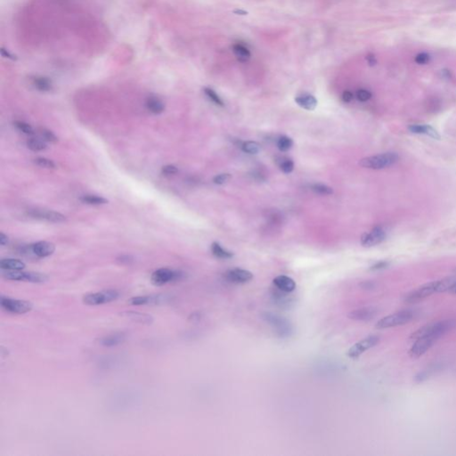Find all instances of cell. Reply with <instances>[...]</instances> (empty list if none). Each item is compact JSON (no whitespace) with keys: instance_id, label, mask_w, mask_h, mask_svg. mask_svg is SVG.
Segmentation results:
<instances>
[{"instance_id":"1","label":"cell","mask_w":456,"mask_h":456,"mask_svg":"<svg viewBox=\"0 0 456 456\" xmlns=\"http://www.w3.org/2000/svg\"><path fill=\"white\" fill-rule=\"evenodd\" d=\"M455 281L456 279L454 278H445L443 280L430 281L410 292L405 298V301L412 303L420 300H423L427 297L431 296L437 293L449 292L452 283Z\"/></svg>"},{"instance_id":"2","label":"cell","mask_w":456,"mask_h":456,"mask_svg":"<svg viewBox=\"0 0 456 456\" xmlns=\"http://www.w3.org/2000/svg\"><path fill=\"white\" fill-rule=\"evenodd\" d=\"M261 318L265 323L269 324L275 334L280 338H288L293 334V327L289 320L272 312H263Z\"/></svg>"},{"instance_id":"3","label":"cell","mask_w":456,"mask_h":456,"mask_svg":"<svg viewBox=\"0 0 456 456\" xmlns=\"http://www.w3.org/2000/svg\"><path fill=\"white\" fill-rule=\"evenodd\" d=\"M399 157L395 152H388L377 154V155L369 156L363 158L359 161V165L365 168L371 169H383L386 167L393 166L397 162Z\"/></svg>"},{"instance_id":"4","label":"cell","mask_w":456,"mask_h":456,"mask_svg":"<svg viewBox=\"0 0 456 456\" xmlns=\"http://www.w3.org/2000/svg\"><path fill=\"white\" fill-rule=\"evenodd\" d=\"M455 325V321H453V320L438 321L436 323H430V324H427L425 326L420 328L419 330L412 334L411 338L416 339L419 337H422L423 335L426 334L431 335V336L437 337V338H440L445 333H447L448 331L452 330Z\"/></svg>"},{"instance_id":"5","label":"cell","mask_w":456,"mask_h":456,"mask_svg":"<svg viewBox=\"0 0 456 456\" xmlns=\"http://www.w3.org/2000/svg\"><path fill=\"white\" fill-rule=\"evenodd\" d=\"M416 316V312L412 309H405L401 311L396 312L391 315L385 316L383 318L379 320L375 324L377 329L383 330L393 327L400 326L407 323H410L411 321L415 319Z\"/></svg>"},{"instance_id":"6","label":"cell","mask_w":456,"mask_h":456,"mask_svg":"<svg viewBox=\"0 0 456 456\" xmlns=\"http://www.w3.org/2000/svg\"><path fill=\"white\" fill-rule=\"evenodd\" d=\"M1 276L8 281H29L33 283H44L48 280V277L45 274L38 272H24L23 270H1Z\"/></svg>"},{"instance_id":"7","label":"cell","mask_w":456,"mask_h":456,"mask_svg":"<svg viewBox=\"0 0 456 456\" xmlns=\"http://www.w3.org/2000/svg\"><path fill=\"white\" fill-rule=\"evenodd\" d=\"M185 277V274L180 270L171 269V268H160L152 273L151 275V281L155 286H163V285L181 281Z\"/></svg>"},{"instance_id":"8","label":"cell","mask_w":456,"mask_h":456,"mask_svg":"<svg viewBox=\"0 0 456 456\" xmlns=\"http://www.w3.org/2000/svg\"><path fill=\"white\" fill-rule=\"evenodd\" d=\"M0 306L5 311L16 315H23L28 313L31 311L33 308V305L30 301L14 299L5 295H1L0 297Z\"/></svg>"},{"instance_id":"9","label":"cell","mask_w":456,"mask_h":456,"mask_svg":"<svg viewBox=\"0 0 456 456\" xmlns=\"http://www.w3.org/2000/svg\"><path fill=\"white\" fill-rule=\"evenodd\" d=\"M120 292L117 290H104L95 293H89L83 297V303L88 306H100L108 304L118 300Z\"/></svg>"},{"instance_id":"10","label":"cell","mask_w":456,"mask_h":456,"mask_svg":"<svg viewBox=\"0 0 456 456\" xmlns=\"http://www.w3.org/2000/svg\"><path fill=\"white\" fill-rule=\"evenodd\" d=\"M380 337L377 335H370L366 338H363L360 341L357 342L355 345L351 347L348 351V357L352 359L358 358L361 355L366 352L367 350L376 346L380 342Z\"/></svg>"},{"instance_id":"11","label":"cell","mask_w":456,"mask_h":456,"mask_svg":"<svg viewBox=\"0 0 456 456\" xmlns=\"http://www.w3.org/2000/svg\"><path fill=\"white\" fill-rule=\"evenodd\" d=\"M438 339L439 338L431 335H423L422 337H419L415 339L413 346L411 347L409 355L412 358H415L422 357V355H424L428 350H430L433 347L434 344Z\"/></svg>"},{"instance_id":"12","label":"cell","mask_w":456,"mask_h":456,"mask_svg":"<svg viewBox=\"0 0 456 456\" xmlns=\"http://www.w3.org/2000/svg\"><path fill=\"white\" fill-rule=\"evenodd\" d=\"M171 296L168 294L158 295H145V296L133 297L129 300V304L132 306H146V305L166 304L170 301Z\"/></svg>"},{"instance_id":"13","label":"cell","mask_w":456,"mask_h":456,"mask_svg":"<svg viewBox=\"0 0 456 456\" xmlns=\"http://www.w3.org/2000/svg\"><path fill=\"white\" fill-rule=\"evenodd\" d=\"M28 215L36 219L49 221L53 223H63L66 221V217L61 213L44 209H31L28 210Z\"/></svg>"},{"instance_id":"14","label":"cell","mask_w":456,"mask_h":456,"mask_svg":"<svg viewBox=\"0 0 456 456\" xmlns=\"http://www.w3.org/2000/svg\"><path fill=\"white\" fill-rule=\"evenodd\" d=\"M386 231L380 226L373 228L372 231L365 233L361 237V244L364 247H373L381 244L386 239Z\"/></svg>"},{"instance_id":"15","label":"cell","mask_w":456,"mask_h":456,"mask_svg":"<svg viewBox=\"0 0 456 456\" xmlns=\"http://www.w3.org/2000/svg\"><path fill=\"white\" fill-rule=\"evenodd\" d=\"M224 279L232 283H246L253 279V274L250 271L243 268H233L227 270L224 274Z\"/></svg>"},{"instance_id":"16","label":"cell","mask_w":456,"mask_h":456,"mask_svg":"<svg viewBox=\"0 0 456 456\" xmlns=\"http://www.w3.org/2000/svg\"><path fill=\"white\" fill-rule=\"evenodd\" d=\"M377 309L373 307H365V308L355 309L348 314V317L354 321L366 322L374 318L377 315Z\"/></svg>"},{"instance_id":"17","label":"cell","mask_w":456,"mask_h":456,"mask_svg":"<svg viewBox=\"0 0 456 456\" xmlns=\"http://www.w3.org/2000/svg\"><path fill=\"white\" fill-rule=\"evenodd\" d=\"M31 252L38 258H46L53 254L55 251L54 244L49 242H38L36 244H31Z\"/></svg>"},{"instance_id":"18","label":"cell","mask_w":456,"mask_h":456,"mask_svg":"<svg viewBox=\"0 0 456 456\" xmlns=\"http://www.w3.org/2000/svg\"><path fill=\"white\" fill-rule=\"evenodd\" d=\"M127 339L125 332H115L112 334L105 335L98 339L99 345L104 348H113L124 343Z\"/></svg>"},{"instance_id":"19","label":"cell","mask_w":456,"mask_h":456,"mask_svg":"<svg viewBox=\"0 0 456 456\" xmlns=\"http://www.w3.org/2000/svg\"><path fill=\"white\" fill-rule=\"evenodd\" d=\"M120 314H121V316L125 317L127 319L131 320L135 323L145 324V325H151L153 323V321H154L153 317L151 315L142 313V312L128 310V311L122 312Z\"/></svg>"},{"instance_id":"20","label":"cell","mask_w":456,"mask_h":456,"mask_svg":"<svg viewBox=\"0 0 456 456\" xmlns=\"http://www.w3.org/2000/svg\"><path fill=\"white\" fill-rule=\"evenodd\" d=\"M273 283L276 289L283 293H293L296 289V282L287 275H278L273 280Z\"/></svg>"},{"instance_id":"21","label":"cell","mask_w":456,"mask_h":456,"mask_svg":"<svg viewBox=\"0 0 456 456\" xmlns=\"http://www.w3.org/2000/svg\"><path fill=\"white\" fill-rule=\"evenodd\" d=\"M295 102L299 106L303 108L305 110H313L317 106V100L314 95L304 94L299 95L295 98Z\"/></svg>"},{"instance_id":"22","label":"cell","mask_w":456,"mask_h":456,"mask_svg":"<svg viewBox=\"0 0 456 456\" xmlns=\"http://www.w3.org/2000/svg\"><path fill=\"white\" fill-rule=\"evenodd\" d=\"M408 130H410L412 133L424 134V135H428V136H430V137L435 138V139H437V140L440 139V135L438 134L437 130L430 125H418V124H415V125L409 126Z\"/></svg>"},{"instance_id":"23","label":"cell","mask_w":456,"mask_h":456,"mask_svg":"<svg viewBox=\"0 0 456 456\" xmlns=\"http://www.w3.org/2000/svg\"><path fill=\"white\" fill-rule=\"evenodd\" d=\"M25 264L19 259H2L0 260V269L19 271L25 268Z\"/></svg>"},{"instance_id":"24","label":"cell","mask_w":456,"mask_h":456,"mask_svg":"<svg viewBox=\"0 0 456 456\" xmlns=\"http://www.w3.org/2000/svg\"><path fill=\"white\" fill-rule=\"evenodd\" d=\"M145 104H146L147 109L152 113L160 114L163 112L164 104L159 98L148 97Z\"/></svg>"},{"instance_id":"25","label":"cell","mask_w":456,"mask_h":456,"mask_svg":"<svg viewBox=\"0 0 456 456\" xmlns=\"http://www.w3.org/2000/svg\"><path fill=\"white\" fill-rule=\"evenodd\" d=\"M233 52L236 54L240 62H246L251 58V52L246 46L241 44H236L233 46Z\"/></svg>"},{"instance_id":"26","label":"cell","mask_w":456,"mask_h":456,"mask_svg":"<svg viewBox=\"0 0 456 456\" xmlns=\"http://www.w3.org/2000/svg\"><path fill=\"white\" fill-rule=\"evenodd\" d=\"M211 252L216 258H218V259H228L234 257L233 252L224 250V248L217 243H213L211 245Z\"/></svg>"},{"instance_id":"27","label":"cell","mask_w":456,"mask_h":456,"mask_svg":"<svg viewBox=\"0 0 456 456\" xmlns=\"http://www.w3.org/2000/svg\"><path fill=\"white\" fill-rule=\"evenodd\" d=\"M80 200L84 203H87V204H89V205H102V204L108 203V200H106V199L100 197V196H97V195H90V194L84 195V196L80 198Z\"/></svg>"},{"instance_id":"28","label":"cell","mask_w":456,"mask_h":456,"mask_svg":"<svg viewBox=\"0 0 456 456\" xmlns=\"http://www.w3.org/2000/svg\"><path fill=\"white\" fill-rule=\"evenodd\" d=\"M27 146L31 151L40 152L46 149V141L38 138H31L27 141Z\"/></svg>"},{"instance_id":"29","label":"cell","mask_w":456,"mask_h":456,"mask_svg":"<svg viewBox=\"0 0 456 456\" xmlns=\"http://www.w3.org/2000/svg\"><path fill=\"white\" fill-rule=\"evenodd\" d=\"M242 149L249 154H257L260 151V145L254 141H247L242 145Z\"/></svg>"},{"instance_id":"30","label":"cell","mask_w":456,"mask_h":456,"mask_svg":"<svg viewBox=\"0 0 456 456\" xmlns=\"http://www.w3.org/2000/svg\"><path fill=\"white\" fill-rule=\"evenodd\" d=\"M293 141L291 137L282 136L277 141V147L281 152H287L292 149Z\"/></svg>"},{"instance_id":"31","label":"cell","mask_w":456,"mask_h":456,"mask_svg":"<svg viewBox=\"0 0 456 456\" xmlns=\"http://www.w3.org/2000/svg\"><path fill=\"white\" fill-rule=\"evenodd\" d=\"M311 190L316 194H322V195H330L333 194V190L328 186L322 185V184H315L312 185Z\"/></svg>"},{"instance_id":"32","label":"cell","mask_w":456,"mask_h":456,"mask_svg":"<svg viewBox=\"0 0 456 456\" xmlns=\"http://www.w3.org/2000/svg\"><path fill=\"white\" fill-rule=\"evenodd\" d=\"M15 126L20 131H22L23 133L27 134V135H32V134L34 133V130L32 129V127L31 125H29L26 122L16 121V122H15Z\"/></svg>"},{"instance_id":"33","label":"cell","mask_w":456,"mask_h":456,"mask_svg":"<svg viewBox=\"0 0 456 456\" xmlns=\"http://www.w3.org/2000/svg\"><path fill=\"white\" fill-rule=\"evenodd\" d=\"M204 92H205L207 96L212 101L213 103H216L217 105H220V106H223V105H224V103H223V101L221 100L220 97H219L217 93L214 91V90H212L211 88H205V89H204Z\"/></svg>"},{"instance_id":"34","label":"cell","mask_w":456,"mask_h":456,"mask_svg":"<svg viewBox=\"0 0 456 456\" xmlns=\"http://www.w3.org/2000/svg\"><path fill=\"white\" fill-rule=\"evenodd\" d=\"M39 134H40V136H41L42 139L44 141L51 142V143H55V142H57L56 136H55L52 131H50V130H46V129H40V130H39Z\"/></svg>"},{"instance_id":"35","label":"cell","mask_w":456,"mask_h":456,"mask_svg":"<svg viewBox=\"0 0 456 456\" xmlns=\"http://www.w3.org/2000/svg\"><path fill=\"white\" fill-rule=\"evenodd\" d=\"M34 162L36 165H38V167H45V168H54L55 164L53 163V160L46 159V158H37L35 159Z\"/></svg>"},{"instance_id":"36","label":"cell","mask_w":456,"mask_h":456,"mask_svg":"<svg viewBox=\"0 0 456 456\" xmlns=\"http://www.w3.org/2000/svg\"><path fill=\"white\" fill-rule=\"evenodd\" d=\"M279 166H280L281 170L286 174H289L294 169V163H293V160H290V159H284V160H281Z\"/></svg>"},{"instance_id":"37","label":"cell","mask_w":456,"mask_h":456,"mask_svg":"<svg viewBox=\"0 0 456 456\" xmlns=\"http://www.w3.org/2000/svg\"><path fill=\"white\" fill-rule=\"evenodd\" d=\"M231 178H232V176L230 175V174L224 173V174L216 176L213 179V182L215 183L216 185H224L225 183H227L231 179Z\"/></svg>"},{"instance_id":"38","label":"cell","mask_w":456,"mask_h":456,"mask_svg":"<svg viewBox=\"0 0 456 456\" xmlns=\"http://www.w3.org/2000/svg\"><path fill=\"white\" fill-rule=\"evenodd\" d=\"M372 97V93L366 89H359L357 92V98L360 102H366Z\"/></svg>"},{"instance_id":"39","label":"cell","mask_w":456,"mask_h":456,"mask_svg":"<svg viewBox=\"0 0 456 456\" xmlns=\"http://www.w3.org/2000/svg\"><path fill=\"white\" fill-rule=\"evenodd\" d=\"M415 63L417 65H427L430 60V56L429 53H420L415 56Z\"/></svg>"},{"instance_id":"40","label":"cell","mask_w":456,"mask_h":456,"mask_svg":"<svg viewBox=\"0 0 456 456\" xmlns=\"http://www.w3.org/2000/svg\"><path fill=\"white\" fill-rule=\"evenodd\" d=\"M36 86H37V88L38 89L43 90V91H46V90H49L50 89L49 81L46 80V79H39V80H37L36 81Z\"/></svg>"},{"instance_id":"41","label":"cell","mask_w":456,"mask_h":456,"mask_svg":"<svg viewBox=\"0 0 456 456\" xmlns=\"http://www.w3.org/2000/svg\"><path fill=\"white\" fill-rule=\"evenodd\" d=\"M161 171L165 175H175L179 172V169L174 165H167L162 167Z\"/></svg>"},{"instance_id":"42","label":"cell","mask_w":456,"mask_h":456,"mask_svg":"<svg viewBox=\"0 0 456 456\" xmlns=\"http://www.w3.org/2000/svg\"><path fill=\"white\" fill-rule=\"evenodd\" d=\"M118 261L122 264H130L133 261V258L129 255H122L119 257Z\"/></svg>"},{"instance_id":"43","label":"cell","mask_w":456,"mask_h":456,"mask_svg":"<svg viewBox=\"0 0 456 456\" xmlns=\"http://www.w3.org/2000/svg\"><path fill=\"white\" fill-rule=\"evenodd\" d=\"M353 94L350 91H345L343 93V95H342V100H343L345 103H350V102H351V101L353 100Z\"/></svg>"},{"instance_id":"44","label":"cell","mask_w":456,"mask_h":456,"mask_svg":"<svg viewBox=\"0 0 456 456\" xmlns=\"http://www.w3.org/2000/svg\"><path fill=\"white\" fill-rule=\"evenodd\" d=\"M388 263L384 262V261H382V262L376 263V264H375V265H373V266H372V267H371V269H372V270L383 269V268H385V267H386V266H388Z\"/></svg>"},{"instance_id":"45","label":"cell","mask_w":456,"mask_h":456,"mask_svg":"<svg viewBox=\"0 0 456 456\" xmlns=\"http://www.w3.org/2000/svg\"><path fill=\"white\" fill-rule=\"evenodd\" d=\"M8 244V236H6L4 233H1L0 234V244L2 245V246H5L6 244Z\"/></svg>"},{"instance_id":"46","label":"cell","mask_w":456,"mask_h":456,"mask_svg":"<svg viewBox=\"0 0 456 456\" xmlns=\"http://www.w3.org/2000/svg\"><path fill=\"white\" fill-rule=\"evenodd\" d=\"M366 59H367V61H368L369 65H371V66H373V65H376V58L373 54H369L366 57Z\"/></svg>"},{"instance_id":"47","label":"cell","mask_w":456,"mask_h":456,"mask_svg":"<svg viewBox=\"0 0 456 456\" xmlns=\"http://www.w3.org/2000/svg\"><path fill=\"white\" fill-rule=\"evenodd\" d=\"M448 293H453V294H456V281L452 283V287L450 288L449 290Z\"/></svg>"},{"instance_id":"48","label":"cell","mask_w":456,"mask_h":456,"mask_svg":"<svg viewBox=\"0 0 456 456\" xmlns=\"http://www.w3.org/2000/svg\"><path fill=\"white\" fill-rule=\"evenodd\" d=\"M234 13L241 15V16H246L248 14L247 12L244 11V10H236Z\"/></svg>"},{"instance_id":"49","label":"cell","mask_w":456,"mask_h":456,"mask_svg":"<svg viewBox=\"0 0 456 456\" xmlns=\"http://www.w3.org/2000/svg\"><path fill=\"white\" fill-rule=\"evenodd\" d=\"M455 272H456V269H455Z\"/></svg>"}]
</instances>
